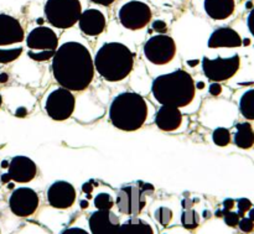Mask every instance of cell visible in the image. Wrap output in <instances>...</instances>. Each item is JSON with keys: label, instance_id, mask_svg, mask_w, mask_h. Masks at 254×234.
I'll use <instances>...</instances> for the list:
<instances>
[{"label": "cell", "instance_id": "603a6c76", "mask_svg": "<svg viewBox=\"0 0 254 234\" xmlns=\"http://www.w3.org/2000/svg\"><path fill=\"white\" fill-rule=\"evenodd\" d=\"M240 111L243 118L254 120V89L245 92L240 99Z\"/></svg>", "mask_w": 254, "mask_h": 234}, {"label": "cell", "instance_id": "2e32d148", "mask_svg": "<svg viewBox=\"0 0 254 234\" xmlns=\"http://www.w3.org/2000/svg\"><path fill=\"white\" fill-rule=\"evenodd\" d=\"M91 234H117L121 222L112 210H98L88 218Z\"/></svg>", "mask_w": 254, "mask_h": 234}, {"label": "cell", "instance_id": "30bf717a", "mask_svg": "<svg viewBox=\"0 0 254 234\" xmlns=\"http://www.w3.org/2000/svg\"><path fill=\"white\" fill-rule=\"evenodd\" d=\"M141 183H130L123 186L117 193L116 205L119 212L128 216H138L144 210L146 205L145 192H144Z\"/></svg>", "mask_w": 254, "mask_h": 234}, {"label": "cell", "instance_id": "f35d334b", "mask_svg": "<svg viewBox=\"0 0 254 234\" xmlns=\"http://www.w3.org/2000/svg\"><path fill=\"white\" fill-rule=\"evenodd\" d=\"M26 113H27L26 109H25V108H20L19 111L16 112V116H19V117H24L25 114H26Z\"/></svg>", "mask_w": 254, "mask_h": 234}, {"label": "cell", "instance_id": "ee69618b", "mask_svg": "<svg viewBox=\"0 0 254 234\" xmlns=\"http://www.w3.org/2000/svg\"><path fill=\"white\" fill-rule=\"evenodd\" d=\"M1 104H2V97L1 94H0V107H1Z\"/></svg>", "mask_w": 254, "mask_h": 234}, {"label": "cell", "instance_id": "52a82bcc", "mask_svg": "<svg viewBox=\"0 0 254 234\" xmlns=\"http://www.w3.org/2000/svg\"><path fill=\"white\" fill-rule=\"evenodd\" d=\"M44 108L52 120H67L76 108V98L67 88L56 87L45 98Z\"/></svg>", "mask_w": 254, "mask_h": 234}, {"label": "cell", "instance_id": "7402d4cb", "mask_svg": "<svg viewBox=\"0 0 254 234\" xmlns=\"http://www.w3.org/2000/svg\"><path fill=\"white\" fill-rule=\"evenodd\" d=\"M117 234H155V232H154V228L145 221L131 218L121 225Z\"/></svg>", "mask_w": 254, "mask_h": 234}, {"label": "cell", "instance_id": "4fadbf2b", "mask_svg": "<svg viewBox=\"0 0 254 234\" xmlns=\"http://www.w3.org/2000/svg\"><path fill=\"white\" fill-rule=\"evenodd\" d=\"M46 197L51 207L56 210H67L76 202V188L67 181H56L49 187Z\"/></svg>", "mask_w": 254, "mask_h": 234}, {"label": "cell", "instance_id": "ab89813d", "mask_svg": "<svg viewBox=\"0 0 254 234\" xmlns=\"http://www.w3.org/2000/svg\"><path fill=\"white\" fill-rule=\"evenodd\" d=\"M9 181H11V180H10V177H9V175H7V174H4V175H1V182L2 183H6V182H9Z\"/></svg>", "mask_w": 254, "mask_h": 234}, {"label": "cell", "instance_id": "836d02e7", "mask_svg": "<svg viewBox=\"0 0 254 234\" xmlns=\"http://www.w3.org/2000/svg\"><path fill=\"white\" fill-rule=\"evenodd\" d=\"M247 25H248V29H250L251 34L254 36V7L250 11L247 17Z\"/></svg>", "mask_w": 254, "mask_h": 234}, {"label": "cell", "instance_id": "b9f144b4", "mask_svg": "<svg viewBox=\"0 0 254 234\" xmlns=\"http://www.w3.org/2000/svg\"><path fill=\"white\" fill-rule=\"evenodd\" d=\"M248 212H250V217H248V218H250V220H252L253 222H254V207L251 208V210L248 211Z\"/></svg>", "mask_w": 254, "mask_h": 234}, {"label": "cell", "instance_id": "8992f818", "mask_svg": "<svg viewBox=\"0 0 254 234\" xmlns=\"http://www.w3.org/2000/svg\"><path fill=\"white\" fill-rule=\"evenodd\" d=\"M44 11L50 25L64 30L78 22L82 5L79 0H47Z\"/></svg>", "mask_w": 254, "mask_h": 234}, {"label": "cell", "instance_id": "5bb4252c", "mask_svg": "<svg viewBox=\"0 0 254 234\" xmlns=\"http://www.w3.org/2000/svg\"><path fill=\"white\" fill-rule=\"evenodd\" d=\"M26 46L31 52H56L59 37L56 32L46 26L35 27L26 37Z\"/></svg>", "mask_w": 254, "mask_h": 234}, {"label": "cell", "instance_id": "d590c367", "mask_svg": "<svg viewBox=\"0 0 254 234\" xmlns=\"http://www.w3.org/2000/svg\"><path fill=\"white\" fill-rule=\"evenodd\" d=\"M91 1L94 2V4L102 5V6H109V5L113 4L116 0H91Z\"/></svg>", "mask_w": 254, "mask_h": 234}, {"label": "cell", "instance_id": "f546056e", "mask_svg": "<svg viewBox=\"0 0 254 234\" xmlns=\"http://www.w3.org/2000/svg\"><path fill=\"white\" fill-rule=\"evenodd\" d=\"M238 227H240V230L242 231V232L251 233L253 232L254 230V222L252 220H250V218L242 217L240 220V223H238Z\"/></svg>", "mask_w": 254, "mask_h": 234}, {"label": "cell", "instance_id": "83f0119b", "mask_svg": "<svg viewBox=\"0 0 254 234\" xmlns=\"http://www.w3.org/2000/svg\"><path fill=\"white\" fill-rule=\"evenodd\" d=\"M223 220H225V223L230 227H236L240 223L241 217L238 216V213L232 212V211H227L225 212V216H223Z\"/></svg>", "mask_w": 254, "mask_h": 234}, {"label": "cell", "instance_id": "d6a6232c", "mask_svg": "<svg viewBox=\"0 0 254 234\" xmlns=\"http://www.w3.org/2000/svg\"><path fill=\"white\" fill-rule=\"evenodd\" d=\"M61 234H91V233H88L86 230H83V228L71 227V228H67V230H64Z\"/></svg>", "mask_w": 254, "mask_h": 234}, {"label": "cell", "instance_id": "9a60e30c", "mask_svg": "<svg viewBox=\"0 0 254 234\" xmlns=\"http://www.w3.org/2000/svg\"><path fill=\"white\" fill-rule=\"evenodd\" d=\"M6 174L14 182L27 183L36 177L37 166L27 156H14L10 160Z\"/></svg>", "mask_w": 254, "mask_h": 234}, {"label": "cell", "instance_id": "4dcf8cb0", "mask_svg": "<svg viewBox=\"0 0 254 234\" xmlns=\"http://www.w3.org/2000/svg\"><path fill=\"white\" fill-rule=\"evenodd\" d=\"M153 29L159 34H165L168 31V25L163 20H156V21L153 22Z\"/></svg>", "mask_w": 254, "mask_h": 234}, {"label": "cell", "instance_id": "3957f363", "mask_svg": "<svg viewBox=\"0 0 254 234\" xmlns=\"http://www.w3.org/2000/svg\"><path fill=\"white\" fill-rule=\"evenodd\" d=\"M150 116V106L135 92H123L114 97L109 107V120L123 131L139 130Z\"/></svg>", "mask_w": 254, "mask_h": 234}, {"label": "cell", "instance_id": "7a4b0ae2", "mask_svg": "<svg viewBox=\"0 0 254 234\" xmlns=\"http://www.w3.org/2000/svg\"><path fill=\"white\" fill-rule=\"evenodd\" d=\"M196 84L192 76L184 69L158 76L151 84V94L160 106L186 108L196 97Z\"/></svg>", "mask_w": 254, "mask_h": 234}, {"label": "cell", "instance_id": "f6af8a7d", "mask_svg": "<svg viewBox=\"0 0 254 234\" xmlns=\"http://www.w3.org/2000/svg\"><path fill=\"white\" fill-rule=\"evenodd\" d=\"M0 233H1V231H0Z\"/></svg>", "mask_w": 254, "mask_h": 234}, {"label": "cell", "instance_id": "9c48e42d", "mask_svg": "<svg viewBox=\"0 0 254 234\" xmlns=\"http://www.w3.org/2000/svg\"><path fill=\"white\" fill-rule=\"evenodd\" d=\"M241 59L238 55H233L232 57H216V58H202V71L205 76L212 82L227 81L232 78L240 69Z\"/></svg>", "mask_w": 254, "mask_h": 234}, {"label": "cell", "instance_id": "7bdbcfd3", "mask_svg": "<svg viewBox=\"0 0 254 234\" xmlns=\"http://www.w3.org/2000/svg\"><path fill=\"white\" fill-rule=\"evenodd\" d=\"M81 207L82 208L88 207V201H81Z\"/></svg>", "mask_w": 254, "mask_h": 234}, {"label": "cell", "instance_id": "ffe728a7", "mask_svg": "<svg viewBox=\"0 0 254 234\" xmlns=\"http://www.w3.org/2000/svg\"><path fill=\"white\" fill-rule=\"evenodd\" d=\"M205 11L211 19L225 20L233 14L236 7L235 0H205Z\"/></svg>", "mask_w": 254, "mask_h": 234}, {"label": "cell", "instance_id": "1f68e13d", "mask_svg": "<svg viewBox=\"0 0 254 234\" xmlns=\"http://www.w3.org/2000/svg\"><path fill=\"white\" fill-rule=\"evenodd\" d=\"M208 92H210L211 96H220L221 92H222V87H221V84L217 83V82H213V83H211Z\"/></svg>", "mask_w": 254, "mask_h": 234}, {"label": "cell", "instance_id": "5b68a950", "mask_svg": "<svg viewBox=\"0 0 254 234\" xmlns=\"http://www.w3.org/2000/svg\"><path fill=\"white\" fill-rule=\"evenodd\" d=\"M25 32L16 17L0 14V64L19 58L22 54Z\"/></svg>", "mask_w": 254, "mask_h": 234}, {"label": "cell", "instance_id": "d6986e66", "mask_svg": "<svg viewBox=\"0 0 254 234\" xmlns=\"http://www.w3.org/2000/svg\"><path fill=\"white\" fill-rule=\"evenodd\" d=\"M243 41L240 34L231 27H218L211 34L208 39L210 49H220V47H240Z\"/></svg>", "mask_w": 254, "mask_h": 234}, {"label": "cell", "instance_id": "e0dca14e", "mask_svg": "<svg viewBox=\"0 0 254 234\" xmlns=\"http://www.w3.org/2000/svg\"><path fill=\"white\" fill-rule=\"evenodd\" d=\"M78 25L81 31L87 36H98L104 31L107 25L106 16L98 9H87L82 11Z\"/></svg>", "mask_w": 254, "mask_h": 234}, {"label": "cell", "instance_id": "44dd1931", "mask_svg": "<svg viewBox=\"0 0 254 234\" xmlns=\"http://www.w3.org/2000/svg\"><path fill=\"white\" fill-rule=\"evenodd\" d=\"M236 145L241 149H251L254 145V130L250 123H240L236 126L235 138Z\"/></svg>", "mask_w": 254, "mask_h": 234}, {"label": "cell", "instance_id": "ba28073f", "mask_svg": "<svg viewBox=\"0 0 254 234\" xmlns=\"http://www.w3.org/2000/svg\"><path fill=\"white\" fill-rule=\"evenodd\" d=\"M144 56L155 66H164L176 56V44L168 35H155L144 44Z\"/></svg>", "mask_w": 254, "mask_h": 234}, {"label": "cell", "instance_id": "e575fe53", "mask_svg": "<svg viewBox=\"0 0 254 234\" xmlns=\"http://www.w3.org/2000/svg\"><path fill=\"white\" fill-rule=\"evenodd\" d=\"M233 206H235V201H233L232 198H227V200H225V202H223V207H225V210H223V213L227 212V211L232 210Z\"/></svg>", "mask_w": 254, "mask_h": 234}, {"label": "cell", "instance_id": "ac0fdd59", "mask_svg": "<svg viewBox=\"0 0 254 234\" xmlns=\"http://www.w3.org/2000/svg\"><path fill=\"white\" fill-rule=\"evenodd\" d=\"M184 116L183 112L176 107L171 106H161L160 109L156 112L155 116V124L160 130L168 131H176L181 129L184 124Z\"/></svg>", "mask_w": 254, "mask_h": 234}, {"label": "cell", "instance_id": "d4e9b609", "mask_svg": "<svg viewBox=\"0 0 254 234\" xmlns=\"http://www.w3.org/2000/svg\"><path fill=\"white\" fill-rule=\"evenodd\" d=\"M212 140L218 146H227L231 143V133L226 128H217L212 133Z\"/></svg>", "mask_w": 254, "mask_h": 234}, {"label": "cell", "instance_id": "60d3db41", "mask_svg": "<svg viewBox=\"0 0 254 234\" xmlns=\"http://www.w3.org/2000/svg\"><path fill=\"white\" fill-rule=\"evenodd\" d=\"M191 205H192V202H191V201H189V200H185V201H184V202H183V206H184V207H185V210H188V208H190Z\"/></svg>", "mask_w": 254, "mask_h": 234}, {"label": "cell", "instance_id": "8d00e7d4", "mask_svg": "<svg viewBox=\"0 0 254 234\" xmlns=\"http://www.w3.org/2000/svg\"><path fill=\"white\" fill-rule=\"evenodd\" d=\"M83 192H86V193H91L92 192L91 183H84V185H83Z\"/></svg>", "mask_w": 254, "mask_h": 234}, {"label": "cell", "instance_id": "8fae6325", "mask_svg": "<svg viewBox=\"0 0 254 234\" xmlns=\"http://www.w3.org/2000/svg\"><path fill=\"white\" fill-rule=\"evenodd\" d=\"M119 21L128 30H140L150 22L151 9L143 1L131 0L119 9Z\"/></svg>", "mask_w": 254, "mask_h": 234}, {"label": "cell", "instance_id": "277c9868", "mask_svg": "<svg viewBox=\"0 0 254 234\" xmlns=\"http://www.w3.org/2000/svg\"><path fill=\"white\" fill-rule=\"evenodd\" d=\"M94 69L107 82H121L130 74L134 67V54L121 42L104 44L93 58Z\"/></svg>", "mask_w": 254, "mask_h": 234}, {"label": "cell", "instance_id": "cb8c5ba5", "mask_svg": "<svg viewBox=\"0 0 254 234\" xmlns=\"http://www.w3.org/2000/svg\"><path fill=\"white\" fill-rule=\"evenodd\" d=\"M181 223H183V227L186 228V230H196L198 225H200V215L195 210L188 208L181 215Z\"/></svg>", "mask_w": 254, "mask_h": 234}, {"label": "cell", "instance_id": "484cf974", "mask_svg": "<svg viewBox=\"0 0 254 234\" xmlns=\"http://www.w3.org/2000/svg\"><path fill=\"white\" fill-rule=\"evenodd\" d=\"M94 206L97 210H112L114 206V200L109 193H98L94 197Z\"/></svg>", "mask_w": 254, "mask_h": 234}, {"label": "cell", "instance_id": "f1b7e54d", "mask_svg": "<svg viewBox=\"0 0 254 234\" xmlns=\"http://www.w3.org/2000/svg\"><path fill=\"white\" fill-rule=\"evenodd\" d=\"M237 206H238V216L242 218L245 217L246 213L252 208V202H251L248 198H241V200H238Z\"/></svg>", "mask_w": 254, "mask_h": 234}, {"label": "cell", "instance_id": "7c38bea8", "mask_svg": "<svg viewBox=\"0 0 254 234\" xmlns=\"http://www.w3.org/2000/svg\"><path fill=\"white\" fill-rule=\"evenodd\" d=\"M39 195L29 187L16 188L12 191L9 197L10 211L15 216L21 218H26L34 215L39 207Z\"/></svg>", "mask_w": 254, "mask_h": 234}, {"label": "cell", "instance_id": "4316f807", "mask_svg": "<svg viewBox=\"0 0 254 234\" xmlns=\"http://www.w3.org/2000/svg\"><path fill=\"white\" fill-rule=\"evenodd\" d=\"M155 220L163 227H168L173 220V211L168 207H160L155 211Z\"/></svg>", "mask_w": 254, "mask_h": 234}, {"label": "cell", "instance_id": "74e56055", "mask_svg": "<svg viewBox=\"0 0 254 234\" xmlns=\"http://www.w3.org/2000/svg\"><path fill=\"white\" fill-rule=\"evenodd\" d=\"M7 79H9V76H7L6 73L0 74V83H4V82H6Z\"/></svg>", "mask_w": 254, "mask_h": 234}, {"label": "cell", "instance_id": "6da1fadb", "mask_svg": "<svg viewBox=\"0 0 254 234\" xmlns=\"http://www.w3.org/2000/svg\"><path fill=\"white\" fill-rule=\"evenodd\" d=\"M51 68L57 83L71 92L88 88L96 72L91 51L79 41H67L57 47Z\"/></svg>", "mask_w": 254, "mask_h": 234}]
</instances>
